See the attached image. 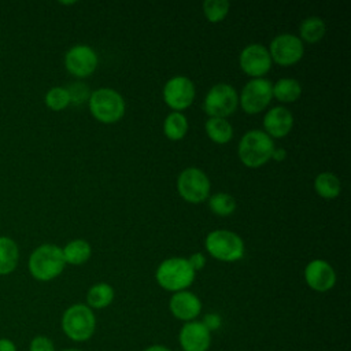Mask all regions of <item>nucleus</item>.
Returning <instances> with one entry per match:
<instances>
[{"mask_svg": "<svg viewBox=\"0 0 351 351\" xmlns=\"http://www.w3.org/2000/svg\"><path fill=\"white\" fill-rule=\"evenodd\" d=\"M66 266L62 248L55 244H41L29 256L27 267L37 281H51L62 274Z\"/></svg>", "mask_w": 351, "mask_h": 351, "instance_id": "1", "label": "nucleus"}, {"mask_svg": "<svg viewBox=\"0 0 351 351\" xmlns=\"http://www.w3.org/2000/svg\"><path fill=\"white\" fill-rule=\"evenodd\" d=\"M196 271L191 267L186 258L173 256L162 261L155 271L156 282L169 292L188 289L195 281Z\"/></svg>", "mask_w": 351, "mask_h": 351, "instance_id": "2", "label": "nucleus"}, {"mask_svg": "<svg viewBox=\"0 0 351 351\" xmlns=\"http://www.w3.org/2000/svg\"><path fill=\"white\" fill-rule=\"evenodd\" d=\"M60 326L66 337L71 341L84 343L95 335L96 315L85 303H75L62 314Z\"/></svg>", "mask_w": 351, "mask_h": 351, "instance_id": "3", "label": "nucleus"}, {"mask_svg": "<svg viewBox=\"0 0 351 351\" xmlns=\"http://www.w3.org/2000/svg\"><path fill=\"white\" fill-rule=\"evenodd\" d=\"M274 143L263 130L254 129L243 134L237 145V154L243 165L258 169L271 159Z\"/></svg>", "mask_w": 351, "mask_h": 351, "instance_id": "4", "label": "nucleus"}, {"mask_svg": "<svg viewBox=\"0 0 351 351\" xmlns=\"http://www.w3.org/2000/svg\"><path fill=\"white\" fill-rule=\"evenodd\" d=\"M88 103L92 115L101 123H115L125 114V100L112 88H99L90 92Z\"/></svg>", "mask_w": 351, "mask_h": 351, "instance_id": "5", "label": "nucleus"}, {"mask_svg": "<svg viewBox=\"0 0 351 351\" xmlns=\"http://www.w3.org/2000/svg\"><path fill=\"white\" fill-rule=\"evenodd\" d=\"M206 251L221 262H236L244 255L243 239L226 229H217L207 234L204 241Z\"/></svg>", "mask_w": 351, "mask_h": 351, "instance_id": "6", "label": "nucleus"}, {"mask_svg": "<svg viewBox=\"0 0 351 351\" xmlns=\"http://www.w3.org/2000/svg\"><path fill=\"white\" fill-rule=\"evenodd\" d=\"M239 104V95L236 89L225 82L215 84L207 92L203 110L210 118H225L232 115Z\"/></svg>", "mask_w": 351, "mask_h": 351, "instance_id": "7", "label": "nucleus"}, {"mask_svg": "<svg viewBox=\"0 0 351 351\" xmlns=\"http://www.w3.org/2000/svg\"><path fill=\"white\" fill-rule=\"evenodd\" d=\"M210 180L207 174L197 167L184 169L177 178L180 196L189 203H202L210 195Z\"/></svg>", "mask_w": 351, "mask_h": 351, "instance_id": "8", "label": "nucleus"}, {"mask_svg": "<svg viewBox=\"0 0 351 351\" xmlns=\"http://www.w3.org/2000/svg\"><path fill=\"white\" fill-rule=\"evenodd\" d=\"M273 84L266 78H252L241 89L239 103L247 114H259L273 99Z\"/></svg>", "mask_w": 351, "mask_h": 351, "instance_id": "9", "label": "nucleus"}, {"mask_svg": "<svg viewBox=\"0 0 351 351\" xmlns=\"http://www.w3.org/2000/svg\"><path fill=\"white\" fill-rule=\"evenodd\" d=\"M269 55L280 66H292L298 63L303 53L304 45L299 37L291 33H281L276 36L269 47Z\"/></svg>", "mask_w": 351, "mask_h": 351, "instance_id": "10", "label": "nucleus"}, {"mask_svg": "<svg viewBox=\"0 0 351 351\" xmlns=\"http://www.w3.org/2000/svg\"><path fill=\"white\" fill-rule=\"evenodd\" d=\"M97 64L99 58L96 51L85 44H77L71 47L64 55L66 70L78 78H85L93 74Z\"/></svg>", "mask_w": 351, "mask_h": 351, "instance_id": "11", "label": "nucleus"}, {"mask_svg": "<svg viewBox=\"0 0 351 351\" xmlns=\"http://www.w3.org/2000/svg\"><path fill=\"white\" fill-rule=\"evenodd\" d=\"M195 85L185 75H176L167 80L163 86V100L174 111L188 108L195 99Z\"/></svg>", "mask_w": 351, "mask_h": 351, "instance_id": "12", "label": "nucleus"}, {"mask_svg": "<svg viewBox=\"0 0 351 351\" xmlns=\"http://www.w3.org/2000/svg\"><path fill=\"white\" fill-rule=\"evenodd\" d=\"M271 62L267 48L262 44H250L244 47L239 56L240 69L254 78H263V75L270 70Z\"/></svg>", "mask_w": 351, "mask_h": 351, "instance_id": "13", "label": "nucleus"}, {"mask_svg": "<svg viewBox=\"0 0 351 351\" xmlns=\"http://www.w3.org/2000/svg\"><path fill=\"white\" fill-rule=\"evenodd\" d=\"M178 344L182 351H208L211 332L202 321L184 322L178 332Z\"/></svg>", "mask_w": 351, "mask_h": 351, "instance_id": "14", "label": "nucleus"}, {"mask_svg": "<svg viewBox=\"0 0 351 351\" xmlns=\"http://www.w3.org/2000/svg\"><path fill=\"white\" fill-rule=\"evenodd\" d=\"M304 281L315 292H328L336 284V273L329 262L313 259L304 267Z\"/></svg>", "mask_w": 351, "mask_h": 351, "instance_id": "15", "label": "nucleus"}, {"mask_svg": "<svg viewBox=\"0 0 351 351\" xmlns=\"http://www.w3.org/2000/svg\"><path fill=\"white\" fill-rule=\"evenodd\" d=\"M171 315L182 322L195 321L202 313V302L193 292L185 289L174 292L169 300Z\"/></svg>", "mask_w": 351, "mask_h": 351, "instance_id": "16", "label": "nucleus"}, {"mask_svg": "<svg viewBox=\"0 0 351 351\" xmlns=\"http://www.w3.org/2000/svg\"><path fill=\"white\" fill-rule=\"evenodd\" d=\"M293 126V115L292 112L282 107L277 106L270 108L263 117V128L265 133L271 138H281L287 136Z\"/></svg>", "mask_w": 351, "mask_h": 351, "instance_id": "17", "label": "nucleus"}, {"mask_svg": "<svg viewBox=\"0 0 351 351\" xmlns=\"http://www.w3.org/2000/svg\"><path fill=\"white\" fill-rule=\"evenodd\" d=\"M19 262V247L8 236H0V276L11 274Z\"/></svg>", "mask_w": 351, "mask_h": 351, "instance_id": "18", "label": "nucleus"}, {"mask_svg": "<svg viewBox=\"0 0 351 351\" xmlns=\"http://www.w3.org/2000/svg\"><path fill=\"white\" fill-rule=\"evenodd\" d=\"M115 292L114 288L107 282H97L93 284L88 292H86V306L93 308H106L108 307L114 300Z\"/></svg>", "mask_w": 351, "mask_h": 351, "instance_id": "19", "label": "nucleus"}, {"mask_svg": "<svg viewBox=\"0 0 351 351\" xmlns=\"http://www.w3.org/2000/svg\"><path fill=\"white\" fill-rule=\"evenodd\" d=\"M64 262L69 265H82L85 263L92 254L90 244L84 239H75L69 241L63 248Z\"/></svg>", "mask_w": 351, "mask_h": 351, "instance_id": "20", "label": "nucleus"}, {"mask_svg": "<svg viewBox=\"0 0 351 351\" xmlns=\"http://www.w3.org/2000/svg\"><path fill=\"white\" fill-rule=\"evenodd\" d=\"M208 138L217 144H226L233 137V128L225 118H208L204 123Z\"/></svg>", "mask_w": 351, "mask_h": 351, "instance_id": "21", "label": "nucleus"}, {"mask_svg": "<svg viewBox=\"0 0 351 351\" xmlns=\"http://www.w3.org/2000/svg\"><path fill=\"white\" fill-rule=\"evenodd\" d=\"M314 189L324 199H335L340 195L341 182L336 174L322 171L314 180Z\"/></svg>", "mask_w": 351, "mask_h": 351, "instance_id": "22", "label": "nucleus"}, {"mask_svg": "<svg viewBox=\"0 0 351 351\" xmlns=\"http://www.w3.org/2000/svg\"><path fill=\"white\" fill-rule=\"evenodd\" d=\"M273 96L281 103L296 101L302 95L300 82L295 78H280L273 85Z\"/></svg>", "mask_w": 351, "mask_h": 351, "instance_id": "23", "label": "nucleus"}, {"mask_svg": "<svg viewBox=\"0 0 351 351\" xmlns=\"http://www.w3.org/2000/svg\"><path fill=\"white\" fill-rule=\"evenodd\" d=\"M299 33H300V40L306 41L307 44H314V43H318L325 36L326 25L324 19H321L319 16H308L300 22Z\"/></svg>", "mask_w": 351, "mask_h": 351, "instance_id": "24", "label": "nucleus"}, {"mask_svg": "<svg viewBox=\"0 0 351 351\" xmlns=\"http://www.w3.org/2000/svg\"><path fill=\"white\" fill-rule=\"evenodd\" d=\"M188 132V119L180 111L170 112L163 122V133L169 140L177 141L185 137Z\"/></svg>", "mask_w": 351, "mask_h": 351, "instance_id": "25", "label": "nucleus"}, {"mask_svg": "<svg viewBox=\"0 0 351 351\" xmlns=\"http://www.w3.org/2000/svg\"><path fill=\"white\" fill-rule=\"evenodd\" d=\"M208 207L214 214L219 217H228L234 213L236 200L232 195L226 192H218L208 196Z\"/></svg>", "mask_w": 351, "mask_h": 351, "instance_id": "26", "label": "nucleus"}, {"mask_svg": "<svg viewBox=\"0 0 351 351\" xmlns=\"http://www.w3.org/2000/svg\"><path fill=\"white\" fill-rule=\"evenodd\" d=\"M229 8L230 4L228 0H206L203 3V14L213 23L223 21L229 12Z\"/></svg>", "mask_w": 351, "mask_h": 351, "instance_id": "27", "label": "nucleus"}, {"mask_svg": "<svg viewBox=\"0 0 351 351\" xmlns=\"http://www.w3.org/2000/svg\"><path fill=\"white\" fill-rule=\"evenodd\" d=\"M45 106L52 111H62L70 106L69 92L63 86H53L51 88L44 96Z\"/></svg>", "mask_w": 351, "mask_h": 351, "instance_id": "28", "label": "nucleus"}, {"mask_svg": "<svg viewBox=\"0 0 351 351\" xmlns=\"http://www.w3.org/2000/svg\"><path fill=\"white\" fill-rule=\"evenodd\" d=\"M66 89L69 92L70 104L80 106V104H84L85 101L89 100L90 90H89V86L86 84H84V82H73Z\"/></svg>", "mask_w": 351, "mask_h": 351, "instance_id": "29", "label": "nucleus"}, {"mask_svg": "<svg viewBox=\"0 0 351 351\" xmlns=\"http://www.w3.org/2000/svg\"><path fill=\"white\" fill-rule=\"evenodd\" d=\"M29 351H56V348L49 337L44 335H37L32 339L29 344Z\"/></svg>", "mask_w": 351, "mask_h": 351, "instance_id": "30", "label": "nucleus"}, {"mask_svg": "<svg viewBox=\"0 0 351 351\" xmlns=\"http://www.w3.org/2000/svg\"><path fill=\"white\" fill-rule=\"evenodd\" d=\"M202 322L204 324V326H206L210 332H213V330H217L218 328H221V325H222V318H221V315L217 314V313H208V314H206V315L203 317Z\"/></svg>", "mask_w": 351, "mask_h": 351, "instance_id": "31", "label": "nucleus"}, {"mask_svg": "<svg viewBox=\"0 0 351 351\" xmlns=\"http://www.w3.org/2000/svg\"><path fill=\"white\" fill-rule=\"evenodd\" d=\"M188 262L195 271H199L206 266V256L202 252H195L188 258Z\"/></svg>", "mask_w": 351, "mask_h": 351, "instance_id": "32", "label": "nucleus"}, {"mask_svg": "<svg viewBox=\"0 0 351 351\" xmlns=\"http://www.w3.org/2000/svg\"><path fill=\"white\" fill-rule=\"evenodd\" d=\"M0 351H16V346L12 340L1 337L0 339Z\"/></svg>", "mask_w": 351, "mask_h": 351, "instance_id": "33", "label": "nucleus"}, {"mask_svg": "<svg viewBox=\"0 0 351 351\" xmlns=\"http://www.w3.org/2000/svg\"><path fill=\"white\" fill-rule=\"evenodd\" d=\"M285 156H287V152H285L284 148H276V147H274L273 154H271V159H274V160H277V162H281V160L285 159Z\"/></svg>", "mask_w": 351, "mask_h": 351, "instance_id": "34", "label": "nucleus"}, {"mask_svg": "<svg viewBox=\"0 0 351 351\" xmlns=\"http://www.w3.org/2000/svg\"><path fill=\"white\" fill-rule=\"evenodd\" d=\"M143 351H171V350L163 344H152L145 347Z\"/></svg>", "mask_w": 351, "mask_h": 351, "instance_id": "35", "label": "nucleus"}, {"mask_svg": "<svg viewBox=\"0 0 351 351\" xmlns=\"http://www.w3.org/2000/svg\"><path fill=\"white\" fill-rule=\"evenodd\" d=\"M62 351H82V350H78V348H66V350H62Z\"/></svg>", "mask_w": 351, "mask_h": 351, "instance_id": "36", "label": "nucleus"}]
</instances>
